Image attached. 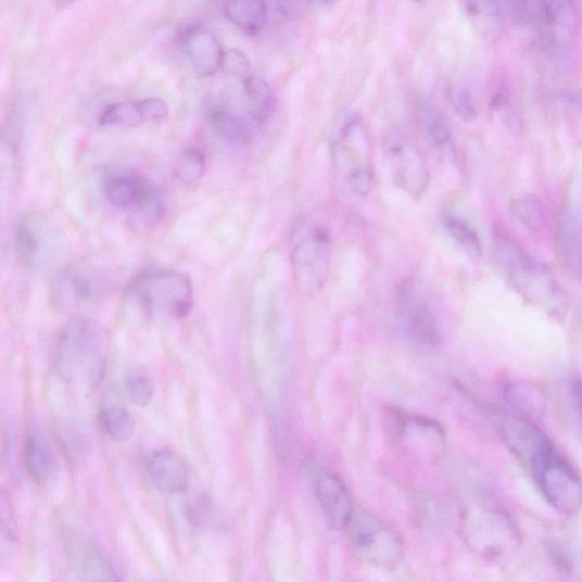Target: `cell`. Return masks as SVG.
<instances>
[{"label":"cell","instance_id":"ac0fdd59","mask_svg":"<svg viewBox=\"0 0 582 582\" xmlns=\"http://www.w3.org/2000/svg\"><path fill=\"white\" fill-rule=\"evenodd\" d=\"M556 245L566 270L582 279V214L564 211L556 231Z\"/></svg>","mask_w":582,"mask_h":582},{"label":"cell","instance_id":"8d00e7d4","mask_svg":"<svg viewBox=\"0 0 582 582\" xmlns=\"http://www.w3.org/2000/svg\"><path fill=\"white\" fill-rule=\"evenodd\" d=\"M141 104L148 123H161L168 117L169 107L160 97H149L141 100Z\"/></svg>","mask_w":582,"mask_h":582},{"label":"cell","instance_id":"5b68a950","mask_svg":"<svg viewBox=\"0 0 582 582\" xmlns=\"http://www.w3.org/2000/svg\"><path fill=\"white\" fill-rule=\"evenodd\" d=\"M353 553L360 561L384 572L396 571L404 561L400 533L368 509L356 508L346 527Z\"/></svg>","mask_w":582,"mask_h":582},{"label":"cell","instance_id":"9c48e42d","mask_svg":"<svg viewBox=\"0 0 582 582\" xmlns=\"http://www.w3.org/2000/svg\"><path fill=\"white\" fill-rule=\"evenodd\" d=\"M497 425L502 440L533 479L560 455L545 432L530 420L506 416Z\"/></svg>","mask_w":582,"mask_h":582},{"label":"cell","instance_id":"cb8c5ba5","mask_svg":"<svg viewBox=\"0 0 582 582\" xmlns=\"http://www.w3.org/2000/svg\"><path fill=\"white\" fill-rule=\"evenodd\" d=\"M249 117L256 124L268 121L276 105V96L273 86L256 75H251L242 81Z\"/></svg>","mask_w":582,"mask_h":582},{"label":"cell","instance_id":"d6986e66","mask_svg":"<svg viewBox=\"0 0 582 582\" xmlns=\"http://www.w3.org/2000/svg\"><path fill=\"white\" fill-rule=\"evenodd\" d=\"M148 471L155 486L167 494H181L188 489V470L174 452L161 450L148 458Z\"/></svg>","mask_w":582,"mask_h":582},{"label":"cell","instance_id":"836d02e7","mask_svg":"<svg viewBox=\"0 0 582 582\" xmlns=\"http://www.w3.org/2000/svg\"><path fill=\"white\" fill-rule=\"evenodd\" d=\"M514 212L526 227L539 229L544 224V212L539 200L531 197H524L515 201Z\"/></svg>","mask_w":582,"mask_h":582},{"label":"cell","instance_id":"ba28073f","mask_svg":"<svg viewBox=\"0 0 582 582\" xmlns=\"http://www.w3.org/2000/svg\"><path fill=\"white\" fill-rule=\"evenodd\" d=\"M331 255L332 242L325 227L305 224L298 229L291 251V268L302 293H317L325 287L330 275Z\"/></svg>","mask_w":582,"mask_h":582},{"label":"cell","instance_id":"4fadbf2b","mask_svg":"<svg viewBox=\"0 0 582 582\" xmlns=\"http://www.w3.org/2000/svg\"><path fill=\"white\" fill-rule=\"evenodd\" d=\"M177 40L182 55L199 76L212 77L222 69L223 46L205 27L190 24L179 31Z\"/></svg>","mask_w":582,"mask_h":582},{"label":"cell","instance_id":"f35d334b","mask_svg":"<svg viewBox=\"0 0 582 582\" xmlns=\"http://www.w3.org/2000/svg\"><path fill=\"white\" fill-rule=\"evenodd\" d=\"M569 395L575 415L582 426V380L577 378L570 382L569 385Z\"/></svg>","mask_w":582,"mask_h":582},{"label":"cell","instance_id":"9a60e30c","mask_svg":"<svg viewBox=\"0 0 582 582\" xmlns=\"http://www.w3.org/2000/svg\"><path fill=\"white\" fill-rule=\"evenodd\" d=\"M314 494L329 524L346 529L355 507L343 479L330 471L321 472L314 481Z\"/></svg>","mask_w":582,"mask_h":582},{"label":"cell","instance_id":"7c38bea8","mask_svg":"<svg viewBox=\"0 0 582 582\" xmlns=\"http://www.w3.org/2000/svg\"><path fill=\"white\" fill-rule=\"evenodd\" d=\"M388 154L396 185L412 199H421L430 184L429 165L421 150L412 142L397 140Z\"/></svg>","mask_w":582,"mask_h":582},{"label":"cell","instance_id":"6da1fadb","mask_svg":"<svg viewBox=\"0 0 582 582\" xmlns=\"http://www.w3.org/2000/svg\"><path fill=\"white\" fill-rule=\"evenodd\" d=\"M495 257L509 283L532 305L554 317L567 312V299L545 265L530 256L511 236L495 235Z\"/></svg>","mask_w":582,"mask_h":582},{"label":"cell","instance_id":"603a6c76","mask_svg":"<svg viewBox=\"0 0 582 582\" xmlns=\"http://www.w3.org/2000/svg\"><path fill=\"white\" fill-rule=\"evenodd\" d=\"M223 13L233 26L250 37L260 35L268 20V10L258 0L226 2L223 4Z\"/></svg>","mask_w":582,"mask_h":582},{"label":"cell","instance_id":"7a4b0ae2","mask_svg":"<svg viewBox=\"0 0 582 582\" xmlns=\"http://www.w3.org/2000/svg\"><path fill=\"white\" fill-rule=\"evenodd\" d=\"M110 351L107 331L91 321L69 325L58 345V368L61 376L78 387L99 385L106 374Z\"/></svg>","mask_w":582,"mask_h":582},{"label":"cell","instance_id":"d4e9b609","mask_svg":"<svg viewBox=\"0 0 582 582\" xmlns=\"http://www.w3.org/2000/svg\"><path fill=\"white\" fill-rule=\"evenodd\" d=\"M132 223L141 228H152L162 222L166 202L162 191L153 186H144L142 195L131 208Z\"/></svg>","mask_w":582,"mask_h":582},{"label":"cell","instance_id":"4dcf8cb0","mask_svg":"<svg viewBox=\"0 0 582 582\" xmlns=\"http://www.w3.org/2000/svg\"><path fill=\"white\" fill-rule=\"evenodd\" d=\"M121 388L127 400L140 407L148 406L154 396L151 378L140 370L127 372L121 380Z\"/></svg>","mask_w":582,"mask_h":582},{"label":"cell","instance_id":"484cf974","mask_svg":"<svg viewBox=\"0 0 582 582\" xmlns=\"http://www.w3.org/2000/svg\"><path fill=\"white\" fill-rule=\"evenodd\" d=\"M146 123L141 101L111 104L99 116L101 127L135 128Z\"/></svg>","mask_w":582,"mask_h":582},{"label":"cell","instance_id":"277c9868","mask_svg":"<svg viewBox=\"0 0 582 582\" xmlns=\"http://www.w3.org/2000/svg\"><path fill=\"white\" fill-rule=\"evenodd\" d=\"M128 296L146 318L175 321L187 317L193 305L190 279L173 270L149 271L129 286Z\"/></svg>","mask_w":582,"mask_h":582},{"label":"cell","instance_id":"2e32d148","mask_svg":"<svg viewBox=\"0 0 582 582\" xmlns=\"http://www.w3.org/2000/svg\"><path fill=\"white\" fill-rule=\"evenodd\" d=\"M110 288V282L90 271H72L56 284V299L63 306L81 307L99 302Z\"/></svg>","mask_w":582,"mask_h":582},{"label":"cell","instance_id":"e575fe53","mask_svg":"<svg viewBox=\"0 0 582 582\" xmlns=\"http://www.w3.org/2000/svg\"><path fill=\"white\" fill-rule=\"evenodd\" d=\"M450 103L454 112L465 121H472L477 117L478 111L471 91L464 86H454L448 91Z\"/></svg>","mask_w":582,"mask_h":582},{"label":"cell","instance_id":"74e56055","mask_svg":"<svg viewBox=\"0 0 582 582\" xmlns=\"http://www.w3.org/2000/svg\"><path fill=\"white\" fill-rule=\"evenodd\" d=\"M277 12L284 17H299L308 11V3L305 2H278L275 3Z\"/></svg>","mask_w":582,"mask_h":582},{"label":"cell","instance_id":"8992f818","mask_svg":"<svg viewBox=\"0 0 582 582\" xmlns=\"http://www.w3.org/2000/svg\"><path fill=\"white\" fill-rule=\"evenodd\" d=\"M514 20L520 26L535 27L544 50L553 55L570 50L579 28L577 10L566 0L519 2L515 5Z\"/></svg>","mask_w":582,"mask_h":582},{"label":"cell","instance_id":"3957f363","mask_svg":"<svg viewBox=\"0 0 582 582\" xmlns=\"http://www.w3.org/2000/svg\"><path fill=\"white\" fill-rule=\"evenodd\" d=\"M460 530L467 545L484 560L501 564L514 556L520 545V531L501 506L477 501L464 508Z\"/></svg>","mask_w":582,"mask_h":582},{"label":"cell","instance_id":"83f0119b","mask_svg":"<svg viewBox=\"0 0 582 582\" xmlns=\"http://www.w3.org/2000/svg\"><path fill=\"white\" fill-rule=\"evenodd\" d=\"M144 184L130 176H114L106 184L107 201L117 208H132L142 195Z\"/></svg>","mask_w":582,"mask_h":582},{"label":"cell","instance_id":"44dd1931","mask_svg":"<svg viewBox=\"0 0 582 582\" xmlns=\"http://www.w3.org/2000/svg\"><path fill=\"white\" fill-rule=\"evenodd\" d=\"M416 123L420 135L431 148L443 150L451 143L452 131L447 118L428 101L417 102Z\"/></svg>","mask_w":582,"mask_h":582},{"label":"cell","instance_id":"52a82bcc","mask_svg":"<svg viewBox=\"0 0 582 582\" xmlns=\"http://www.w3.org/2000/svg\"><path fill=\"white\" fill-rule=\"evenodd\" d=\"M333 164L347 188L368 197L374 188L372 151L366 126L358 117L343 127L332 146Z\"/></svg>","mask_w":582,"mask_h":582},{"label":"cell","instance_id":"8fae6325","mask_svg":"<svg viewBox=\"0 0 582 582\" xmlns=\"http://www.w3.org/2000/svg\"><path fill=\"white\" fill-rule=\"evenodd\" d=\"M535 481L555 511L567 517H574L581 511V480L561 455L557 456Z\"/></svg>","mask_w":582,"mask_h":582},{"label":"cell","instance_id":"f1b7e54d","mask_svg":"<svg viewBox=\"0 0 582 582\" xmlns=\"http://www.w3.org/2000/svg\"><path fill=\"white\" fill-rule=\"evenodd\" d=\"M99 423L102 431L115 442L131 439L135 432V420L124 408L111 406L100 412Z\"/></svg>","mask_w":582,"mask_h":582},{"label":"cell","instance_id":"ffe728a7","mask_svg":"<svg viewBox=\"0 0 582 582\" xmlns=\"http://www.w3.org/2000/svg\"><path fill=\"white\" fill-rule=\"evenodd\" d=\"M207 119L214 134L231 144H248L253 139L250 121L225 104H211Z\"/></svg>","mask_w":582,"mask_h":582},{"label":"cell","instance_id":"f546056e","mask_svg":"<svg viewBox=\"0 0 582 582\" xmlns=\"http://www.w3.org/2000/svg\"><path fill=\"white\" fill-rule=\"evenodd\" d=\"M444 227L456 244L463 249L467 255L478 260L482 255V245L476 230L463 217L448 214L444 217Z\"/></svg>","mask_w":582,"mask_h":582},{"label":"cell","instance_id":"ab89813d","mask_svg":"<svg viewBox=\"0 0 582 582\" xmlns=\"http://www.w3.org/2000/svg\"><path fill=\"white\" fill-rule=\"evenodd\" d=\"M549 554L553 557V562L561 568L564 571H569L571 568L569 556L567 555L566 551L555 543L549 545Z\"/></svg>","mask_w":582,"mask_h":582},{"label":"cell","instance_id":"30bf717a","mask_svg":"<svg viewBox=\"0 0 582 582\" xmlns=\"http://www.w3.org/2000/svg\"><path fill=\"white\" fill-rule=\"evenodd\" d=\"M396 306L401 326L410 342L430 349L441 344L439 318L415 280L397 288Z\"/></svg>","mask_w":582,"mask_h":582},{"label":"cell","instance_id":"d590c367","mask_svg":"<svg viewBox=\"0 0 582 582\" xmlns=\"http://www.w3.org/2000/svg\"><path fill=\"white\" fill-rule=\"evenodd\" d=\"M222 69L227 75L244 81L251 76V62L241 51L230 50L225 52Z\"/></svg>","mask_w":582,"mask_h":582},{"label":"cell","instance_id":"7402d4cb","mask_svg":"<svg viewBox=\"0 0 582 582\" xmlns=\"http://www.w3.org/2000/svg\"><path fill=\"white\" fill-rule=\"evenodd\" d=\"M508 405L523 419L530 420L544 415L546 398L544 392L536 384L529 382L509 383L504 391Z\"/></svg>","mask_w":582,"mask_h":582},{"label":"cell","instance_id":"5bb4252c","mask_svg":"<svg viewBox=\"0 0 582 582\" xmlns=\"http://www.w3.org/2000/svg\"><path fill=\"white\" fill-rule=\"evenodd\" d=\"M397 435L404 451L425 459L439 458L446 447L443 427L421 416L401 418Z\"/></svg>","mask_w":582,"mask_h":582},{"label":"cell","instance_id":"e0dca14e","mask_svg":"<svg viewBox=\"0 0 582 582\" xmlns=\"http://www.w3.org/2000/svg\"><path fill=\"white\" fill-rule=\"evenodd\" d=\"M24 463L36 483L50 488L59 478L60 466L56 454L43 434L33 428L24 445Z\"/></svg>","mask_w":582,"mask_h":582},{"label":"cell","instance_id":"4316f807","mask_svg":"<svg viewBox=\"0 0 582 582\" xmlns=\"http://www.w3.org/2000/svg\"><path fill=\"white\" fill-rule=\"evenodd\" d=\"M466 12L473 27L484 38H494L498 35L503 15L502 9L497 3L492 2H471L466 3Z\"/></svg>","mask_w":582,"mask_h":582},{"label":"cell","instance_id":"d6a6232c","mask_svg":"<svg viewBox=\"0 0 582 582\" xmlns=\"http://www.w3.org/2000/svg\"><path fill=\"white\" fill-rule=\"evenodd\" d=\"M17 254L27 263H35L40 252L41 239L33 225L27 220L17 224L14 231Z\"/></svg>","mask_w":582,"mask_h":582},{"label":"cell","instance_id":"1f68e13d","mask_svg":"<svg viewBox=\"0 0 582 582\" xmlns=\"http://www.w3.org/2000/svg\"><path fill=\"white\" fill-rule=\"evenodd\" d=\"M207 161L204 152L198 148L187 149L175 166L176 177L185 184L200 181L206 173Z\"/></svg>","mask_w":582,"mask_h":582}]
</instances>
